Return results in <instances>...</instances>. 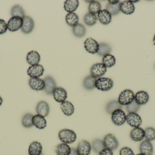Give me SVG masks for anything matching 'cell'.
I'll use <instances>...</instances> for the list:
<instances>
[{
    "label": "cell",
    "instance_id": "6da1fadb",
    "mask_svg": "<svg viewBox=\"0 0 155 155\" xmlns=\"http://www.w3.org/2000/svg\"><path fill=\"white\" fill-rule=\"evenodd\" d=\"M58 136L60 140L63 143L67 144L74 143L77 138V136L74 131L68 129L61 130Z\"/></svg>",
    "mask_w": 155,
    "mask_h": 155
},
{
    "label": "cell",
    "instance_id": "7a4b0ae2",
    "mask_svg": "<svg viewBox=\"0 0 155 155\" xmlns=\"http://www.w3.org/2000/svg\"><path fill=\"white\" fill-rule=\"evenodd\" d=\"M134 94L132 90L126 89L119 95L118 102L122 106H127L134 100Z\"/></svg>",
    "mask_w": 155,
    "mask_h": 155
},
{
    "label": "cell",
    "instance_id": "3957f363",
    "mask_svg": "<svg viewBox=\"0 0 155 155\" xmlns=\"http://www.w3.org/2000/svg\"><path fill=\"white\" fill-rule=\"evenodd\" d=\"M114 86V82L112 79L106 77H101L97 80L95 87L98 90L102 91L110 90Z\"/></svg>",
    "mask_w": 155,
    "mask_h": 155
},
{
    "label": "cell",
    "instance_id": "277c9868",
    "mask_svg": "<svg viewBox=\"0 0 155 155\" xmlns=\"http://www.w3.org/2000/svg\"><path fill=\"white\" fill-rule=\"evenodd\" d=\"M112 122L115 125H123L126 122V115L122 109H117L112 114Z\"/></svg>",
    "mask_w": 155,
    "mask_h": 155
},
{
    "label": "cell",
    "instance_id": "5b68a950",
    "mask_svg": "<svg viewBox=\"0 0 155 155\" xmlns=\"http://www.w3.org/2000/svg\"><path fill=\"white\" fill-rule=\"evenodd\" d=\"M103 142L105 148L110 149L112 151L116 150L119 146L118 140L112 134H108L105 136Z\"/></svg>",
    "mask_w": 155,
    "mask_h": 155
},
{
    "label": "cell",
    "instance_id": "8992f818",
    "mask_svg": "<svg viewBox=\"0 0 155 155\" xmlns=\"http://www.w3.org/2000/svg\"><path fill=\"white\" fill-rule=\"evenodd\" d=\"M126 122L131 127H140L142 124L141 116L137 113H129L126 116Z\"/></svg>",
    "mask_w": 155,
    "mask_h": 155
},
{
    "label": "cell",
    "instance_id": "52a82bcc",
    "mask_svg": "<svg viewBox=\"0 0 155 155\" xmlns=\"http://www.w3.org/2000/svg\"><path fill=\"white\" fill-rule=\"evenodd\" d=\"M22 24L23 18L18 16H13L8 21L7 27L10 32H16L21 28Z\"/></svg>",
    "mask_w": 155,
    "mask_h": 155
},
{
    "label": "cell",
    "instance_id": "ba28073f",
    "mask_svg": "<svg viewBox=\"0 0 155 155\" xmlns=\"http://www.w3.org/2000/svg\"><path fill=\"white\" fill-rule=\"evenodd\" d=\"M107 72V67L103 63L94 64L90 69L91 75L96 78H100Z\"/></svg>",
    "mask_w": 155,
    "mask_h": 155
},
{
    "label": "cell",
    "instance_id": "9c48e42d",
    "mask_svg": "<svg viewBox=\"0 0 155 155\" xmlns=\"http://www.w3.org/2000/svg\"><path fill=\"white\" fill-rule=\"evenodd\" d=\"M44 69L41 65L31 66L27 70V74L31 78H39L43 74Z\"/></svg>",
    "mask_w": 155,
    "mask_h": 155
},
{
    "label": "cell",
    "instance_id": "30bf717a",
    "mask_svg": "<svg viewBox=\"0 0 155 155\" xmlns=\"http://www.w3.org/2000/svg\"><path fill=\"white\" fill-rule=\"evenodd\" d=\"M84 44L85 49L88 52L94 54L98 52L99 44L96 40H94L93 38L90 37L87 39L85 41Z\"/></svg>",
    "mask_w": 155,
    "mask_h": 155
},
{
    "label": "cell",
    "instance_id": "8fae6325",
    "mask_svg": "<svg viewBox=\"0 0 155 155\" xmlns=\"http://www.w3.org/2000/svg\"><path fill=\"white\" fill-rule=\"evenodd\" d=\"M34 22L33 20L30 16H25L23 18V24L22 25V32L24 33H30L32 32L34 28Z\"/></svg>",
    "mask_w": 155,
    "mask_h": 155
},
{
    "label": "cell",
    "instance_id": "7c38bea8",
    "mask_svg": "<svg viewBox=\"0 0 155 155\" xmlns=\"http://www.w3.org/2000/svg\"><path fill=\"white\" fill-rule=\"evenodd\" d=\"M91 149V145L86 140H82L78 145L77 151L79 155H89Z\"/></svg>",
    "mask_w": 155,
    "mask_h": 155
},
{
    "label": "cell",
    "instance_id": "4fadbf2b",
    "mask_svg": "<svg viewBox=\"0 0 155 155\" xmlns=\"http://www.w3.org/2000/svg\"><path fill=\"white\" fill-rule=\"evenodd\" d=\"M54 100L59 103L65 102L67 98V93L66 90L62 87H56L53 93Z\"/></svg>",
    "mask_w": 155,
    "mask_h": 155
},
{
    "label": "cell",
    "instance_id": "5bb4252c",
    "mask_svg": "<svg viewBox=\"0 0 155 155\" xmlns=\"http://www.w3.org/2000/svg\"><path fill=\"white\" fill-rule=\"evenodd\" d=\"M130 137L134 142H140L145 138L144 130L140 127H135L130 132Z\"/></svg>",
    "mask_w": 155,
    "mask_h": 155
},
{
    "label": "cell",
    "instance_id": "9a60e30c",
    "mask_svg": "<svg viewBox=\"0 0 155 155\" xmlns=\"http://www.w3.org/2000/svg\"><path fill=\"white\" fill-rule=\"evenodd\" d=\"M29 85L32 89L35 91L44 90L45 83L44 81L39 78H31L29 81Z\"/></svg>",
    "mask_w": 155,
    "mask_h": 155
},
{
    "label": "cell",
    "instance_id": "2e32d148",
    "mask_svg": "<svg viewBox=\"0 0 155 155\" xmlns=\"http://www.w3.org/2000/svg\"><path fill=\"white\" fill-rule=\"evenodd\" d=\"M140 153L145 155H153V147L150 141L144 140L140 143L139 146Z\"/></svg>",
    "mask_w": 155,
    "mask_h": 155
},
{
    "label": "cell",
    "instance_id": "e0dca14e",
    "mask_svg": "<svg viewBox=\"0 0 155 155\" xmlns=\"http://www.w3.org/2000/svg\"><path fill=\"white\" fill-rule=\"evenodd\" d=\"M149 96L146 91H140L135 95L134 101L139 105H144L148 103Z\"/></svg>",
    "mask_w": 155,
    "mask_h": 155
},
{
    "label": "cell",
    "instance_id": "ac0fdd59",
    "mask_svg": "<svg viewBox=\"0 0 155 155\" xmlns=\"http://www.w3.org/2000/svg\"><path fill=\"white\" fill-rule=\"evenodd\" d=\"M45 83V91L48 95L52 94L54 89L56 88V84L54 79L50 76H47L44 80Z\"/></svg>",
    "mask_w": 155,
    "mask_h": 155
},
{
    "label": "cell",
    "instance_id": "d6986e66",
    "mask_svg": "<svg viewBox=\"0 0 155 155\" xmlns=\"http://www.w3.org/2000/svg\"><path fill=\"white\" fill-rule=\"evenodd\" d=\"M120 10L125 14L131 15L135 12V7L130 1H126L120 3Z\"/></svg>",
    "mask_w": 155,
    "mask_h": 155
},
{
    "label": "cell",
    "instance_id": "ffe728a7",
    "mask_svg": "<svg viewBox=\"0 0 155 155\" xmlns=\"http://www.w3.org/2000/svg\"><path fill=\"white\" fill-rule=\"evenodd\" d=\"M36 111L39 115L43 117H46L50 113V107L49 105L45 101H41L37 104Z\"/></svg>",
    "mask_w": 155,
    "mask_h": 155
},
{
    "label": "cell",
    "instance_id": "44dd1931",
    "mask_svg": "<svg viewBox=\"0 0 155 155\" xmlns=\"http://www.w3.org/2000/svg\"><path fill=\"white\" fill-rule=\"evenodd\" d=\"M99 22L104 25H108L111 22L112 16L110 13L106 10H101L97 14Z\"/></svg>",
    "mask_w": 155,
    "mask_h": 155
},
{
    "label": "cell",
    "instance_id": "7402d4cb",
    "mask_svg": "<svg viewBox=\"0 0 155 155\" xmlns=\"http://www.w3.org/2000/svg\"><path fill=\"white\" fill-rule=\"evenodd\" d=\"M41 60V56L38 52L32 51L29 52L26 56V61L31 65H35L38 64Z\"/></svg>",
    "mask_w": 155,
    "mask_h": 155
},
{
    "label": "cell",
    "instance_id": "603a6c76",
    "mask_svg": "<svg viewBox=\"0 0 155 155\" xmlns=\"http://www.w3.org/2000/svg\"><path fill=\"white\" fill-rule=\"evenodd\" d=\"M32 121L33 125L39 129H44L47 126V122L45 117L38 114L34 116Z\"/></svg>",
    "mask_w": 155,
    "mask_h": 155
},
{
    "label": "cell",
    "instance_id": "cb8c5ba5",
    "mask_svg": "<svg viewBox=\"0 0 155 155\" xmlns=\"http://www.w3.org/2000/svg\"><path fill=\"white\" fill-rule=\"evenodd\" d=\"M42 146L41 143L33 142L30 144L28 150L29 155H40L42 153Z\"/></svg>",
    "mask_w": 155,
    "mask_h": 155
},
{
    "label": "cell",
    "instance_id": "d4e9b609",
    "mask_svg": "<svg viewBox=\"0 0 155 155\" xmlns=\"http://www.w3.org/2000/svg\"><path fill=\"white\" fill-rule=\"evenodd\" d=\"M61 108L63 113L67 116H70L74 113V106L72 103L69 101H65L61 103Z\"/></svg>",
    "mask_w": 155,
    "mask_h": 155
},
{
    "label": "cell",
    "instance_id": "484cf974",
    "mask_svg": "<svg viewBox=\"0 0 155 155\" xmlns=\"http://www.w3.org/2000/svg\"><path fill=\"white\" fill-rule=\"evenodd\" d=\"M79 5L78 0H67L64 3V9L69 13L73 12L77 10Z\"/></svg>",
    "mask_w": 155,
    "mask_h": 155
},
{
    "label": "cell",
    "instance_id": "4316f807",
    "mask_svg": "<svg viewBox=\"0 0 155 155\" xmlns=\"http://www.w3.org/2000/svg\"><path fill=\"white\" fill-rule=\"evenodd\" d=\"M97 78L94 77L92 75L87 76L84 79L83 86L87 90H91L95 87V83Z\"/></svg>",
    "mask_w": 155,
    "mask_h": 155
},
{
    "label": "cell",
    "instance_id": "83f0119b",
    "mask_svg": "<svg viewBox=\"0 0 155 155\" xmlns=\"http://www.w3.org/2000/svg\"><path fill=\"white\" fill-rule=\"evenodd\" d=\"M71 148L67 144H60L56 147L55 152L57 155H69Z\"/></svg>",
    "mask_w": 155,
    "mask_h": 155
},
{
    "label": "cell",
    "instance_id": "f1b7e54d",
    "mask_svg": "<svg viewBox=\"0 0 155 155\" xmlns=\"http://www.w3.org/2000/svg\"><path fill=\"white\" fill-rule=\"evenodd\" d=\"M122 106L117 101H112L107 105L106 107V112L109 114H112L113 112L117 109H122Z\"/></svg>",
    "mask_w": 155,
    "mask_h": 155
},
{
    "label": "cell",
    "instance_id": "f546056e",
    "mask_svg": "<svg viewBox=\"0 0 155 155\" xmlns=\"http://www.w3.org/2000/svg\"><path fill=\"white\" fill-rule=\"evenodd\" d=\"M65 20L67 24L74 27L78 24V16L75 13H69L66 15Z\"/></svg>",
    "mask_w": 155,
    "mask_h": 155
},
{
    "label": "cell",
    "instance_id": "4dcf8cb0",
    "mask_svg": "<svg viewBox=\"0 0 155 155\" xmlns=\"http://www.w3.org/2000/svg\"><path fill=\"white\" fill-rule=\"evenodd\" d=\"M99 49L97 53L100 56H105L109 54L111 52L112 48L111 46L108 44L101 43L99 44Z\"/></svg>",
    "mask_w": 155,
    "mask_h": 155
},
{
    "label": "cell",
    "instance_id": "1f68e13d",
    "mask_svg": "<svg viewBox=\"0 0 155 155\" xmlns=\"http://www.w3.org/2000/svg\"><path fill=\"white\" fill-rule=\"evenodd\" d=\"M11 15L13 16H18L23 18L25 15L24 10L21 5H16L13 6L11 10Z\"/></svg>",
    "mask_w": 155,
    "mask_h": 155
},
{
    "label": "cell",
    "instance_id": "d6a6232c",
    "mask_svg": "<svg viewBox=\"0 0 155 155\" xmlns=\"http://www.w3.org/2000/svg\"><path fill=\"white\" fill-rule=\"evenodd\" d=\"M92 148L95 153L99 154L105 148L103 140L99 139L94 140L92 143Z\"/></svg>",
    "mask_w": 155,
    "mask_h": 155
},
{
    "label": "cell",
    "instance_id": "836d02e7",
    "mask_svg": "<svg viewBox=\"0 0 155 155\" xmlns=\"http://www.w3.org/2000/svg\"><path fill=\"white\" fill-rule=\"evenodd\" d=\"M74 34L78 37H82L85 35L86 30L83 25L78 24L73 27Z\"/></svg>",
    "mask_w": 155,
    "mask_h": 155
},
{
    "label": "cell",
    "instance_id": "e575fe53",
    "mask_svg": "<svg viewBox=\"0 0 155 155\" xmlns=\"http://www.w3.org/2000/svg\"><path fill=\"white\" fill-rule=\"evenodd\" d=\"M102 62L106 67H111L115 64L116 59L114 56L108 54L104 56Z\"/></svg>",
    "mask_w": 155,
    "mask_h": 155
},
{
    "label": "cell",
    "instance_id": "d590c367",
    "mask_svg": "<svg viewBox=\"0 0 155 155\" xmlns=\"http://www.w3.org/2000/svg\"><path fill=\"white\" fill-rule=\"evenodd\" d=\"M33 116V115L31 113H26L22 119V124L25 127L29 128L34 126L32 121Z\"/></svg>",
    "mask_w": 155,
    "mask_h": 155
},
{
    "label": "cell",
    "instance_id": "8d00e7d4",
    "mask_svg": "<svg viewBox=\"0 0 155 155\" xmlns=\"http://www.w3.org/2000/svg\"><path fill=\"white\" fill-rule=\"evenodd\" d=\"M101 4L99 2L97 1H92L88 6L89 13L95 15L101 11Z\"/></svg>",
    "mask_w": 155,
    "mask_h": 155
},
{
    "label": "cell",
    "instance_id": "74e56055",
    "mask_svg": "<svg viewBox=\"0 0 155 155\" xmlns=\"http://www.w3.org/2000/svg\"><path fill=\"white\" fill-rule=\"evenodd\" d=\"M84 22L87 25L92 26L96 23L97 17L96 15L90 13H87L84 18Z\"/></svg>",
    "mask_w": 155,
    "mask_h": 155
},
{
    "label": "cell",
    "instance_id": "f35d334b",
    "mask_svg": "<svg viewBox=\"0 0 155 155\" xmlns=\"http://www.w3.org/2000/svg\"><path fill=\"white\" fill-rule=\"evenodd\" d=\"M120 2L116 4L108 3L107 5L106 10L110 13L111 15H116L120 12Z\"/></svg>",
    "mask_w": 155,
    "mask_h": 155
},
{
    "label": "cell",
    "instance_id": "ab89813d",
    "mask_svg": "<svg viewBox=\"0 0 155 155\" xmlns=\"http://www.w3.org/2000/svg\"><path fill=\"white\" fill-rule=\"evenodd\" d=\"M145 131V138L147 141H153L155 140V129L153 127H148L146 128Z\"/></svg>",
    "mask_w": 155,
    "mask_h": 155
},
{
    "label": "cell",
    "instance_id": "60d3db41",
    "mask_svg": "<svg viewBox=\"0 0 155 155\" xmlns=\"http://www.w3.org/2000/svg\"><path fill=\"white\" fill-rule=\"evenodd\" d=\"M140 106L136 103L134 100L132 103L126 106V110L128 113H137L140 109Z\"/></svg>",
    "mask_w": 155,
    "mask_h": 155
},
{
    "label": "cell",
    "instance_id": "b9f144b4",
    "mask_svg": "<svg viewBox=\"0 0 155 155\" xmlns=\"http://www.w3.org/2000/svg\"><path fill=\"white\" fill-rule=\"evenodd\" d=\"M119 155H135L132 149L129 148V147H123L120 149V152H119Z\"/></svg>",
    "mask_w": 155,
    "mask_h": 155
},
{
    "label": "cell",
    "instance_id": "7bdbcfd3",
    "mask_svg": "<svg viewBox=\"0 0 155 155\" xmlns=\"http://www.w3.org/2000/svg\"><path fill=\"white\" fill-rule=\"evenodd\" d=\"M7 30V24L4 20L0 19V35L5 33Z\"/></svg>",
    "mask_w": 155,
    "mask_h": 155
},
{
    "label": "cell",
    "instance_id": "ee69618b",
    "mask_svg": "<svg viewBox=\"0 0 155 155\" xmlns=\"http://www.w3.org/2000/svg\"><path fill=\"white\" fill-rule=\"evenodd\" d=\"M113 151L110 149L105 148L99 153V155H113Z\"/></svg>",
    "mask_w": 155,
    "mask_h": 155
},
{
    "label": "cell",
    "instance_id": "f6af8a7d",
    "mask_svg": "<svg viewBox=\"0 0 155 155\" xmlns=\"http://www.w3.org/2000/svg\"><path fill=\"white\" fill-rule=\"evenodd\" d=\"M69 155H79L78 154V152L77 151V149H75V148H71V153H70V154Z\"/></svg>",
    "mask_w": 155,
    "mask_h": 155
},
{
    "label": "cell",
    "instance_id": "bcb514c9",
    "mask_svg": "<svg viewBox=\"0 0 155 155\" xmlns=\"http://www.w3.org/2000/svg\"><path fill=\"white\" fill-rule=\"evenodd\" d=\"M108 2H109V3L111 4H116L120 2H119V1H111V0L110 1V0H109Z\"/></svg>",
    "mask_w": 155,
    "mask_h": 155
},
{
    "label": "cell",
    "instance_id": "7dc6e473",
    "mask_svg": "<svg viewBox=\"0 0 155 155\" xmlns=\"http://www.w3.org/2000/svg\"><path fill=\"white\" fill-rule=\"evenodd\" d=\"M3 103V99L1 97V96H0V106L2 105V104Z\"/></svg>",
    "mask_w": 155,
    "mask_h": 155
},
{
    "label": "cell",
    "instance_id": "c3c4849f",
    "mask_svg": "<svg viewBox=\"0 0 155 155\" xmlns=\"http://www.w3.org/2000/svg\"><path fill=\"white\" fill-rule=\"evenodd\" d=\"M153 43L154 45L155 46V34L154 36L153 39Z\"/></svg>",
    "mask_w": 155,
    "mask_h": 155
},
{
    "label": "cell",
    "instance_id": "681fc988",
    "mask_svg": "<svg viewBox=\"0 0 155 155\" xmlns=\"http://www.w3.org/2000/svg\"><path fill=\"white\" fill-rule=\"evenodd\" d=\"M132 3H136L139 2V1H130Z\"/></svg>",
    "mask_w": 155,
    "mask_h": 155
},
{
    "label": "cell",
    "instance_id": "f907efd6",
    "mask_svg": "<svg viewBox=\"0 0 155 155\" xmlns=\"http://www.w3.org/2000/svg\"><path fill=\"white\" fill-rule=\"evenodd\" d=\"M137 155H145L141 153H140L138 154H137Z\"/></svg>",
    "mask_w": 155,
    "mask_h": 155
},
{
    "label": "cell",
    "instance_id": "816d5d0a",
    "mask_svg": "<svg viewBox=\"0 0 155 155\" xmlns=\"http://www.w3.org/2000/svg\"><path fill=\"white\" fill-rule=\"evenodd\" d=\"M43 155V154L42 153H41V155Z\"/></svg>",
    "mask_w": 155,
    "mask_h": 155
}]
</instances>
